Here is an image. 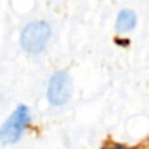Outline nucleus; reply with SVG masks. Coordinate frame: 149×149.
I'll use <instances>...</instances> for the list:
<instances>
[{"label":"nucleus","instance_id":"nucleus-5","mask_svg":"<svg viewBox=\"0 0 149 149\" xmlns=\"http://www.w3.org/2000/svg\"><path fill=\"white\" fill-rule=\"evenodd\" d=\"M101 149H131V148H127L123 144H118V143L114 141H106Z\"/></svg>","mask_w":149,"mask_h":149},{"label":"nucleus","instance_id":"nucleus-2","mask_svg":"<svg viewBox=\"0 0 149 149\" xmlns=\"http://www.w3.org/2000/svg\"><path fill=\"white\" fill-rule=\"evenodd\" d=\"M50 34L51 30L46 22L43 21L31 22L24 29L21 34V45L30 54H39L46 47Z\"/></svg>","mask_w":149,"mask_h":149},{"label":"nucleus","instance_id":"nucleus-1","mask_svg":"<svg viewBox=\"0 0 149 149\" xmlns=\"http://www.w3.org/2000/svg\"><path fill=\"white\" fill-rule=\"evenodd\" d=\"M30 122V113L26 106H18L15 113L8 118V120L0 128V143L13 144L18 141Z\"/></svg>","mask_w":149,"mask_h":149},{"label":"nucleus","instance_id":"nucleus-3","mask_svg":"<svg viewBox=\"0 0 149 149\" xmlns=\"http://www.w3.org/2000/svg\"><path fill=\"white\" fill-rule=\"evenodd\" d=\"M49 100L52 105H64L72 94V81L64 71H59L51 77L49 85Z\"/></svg>","mask_w":149,"mask_h":149},{"label":"nucleus","instance_id":"nucleus-4","mask_svg":"<svg viewBox=\"0 0 149 149\" xmlns=\"http://www.w3.org/2000/svg\"><path fill=\"white\" fill-rule=\"evenodd\" d=\"M135 25H136V15L132 10L124 9L118 15V18H116V29H118V31H120V33L128 31L131 29H134Z\"/></svg>","mask_w":149,"mask_h":149}]
</instances>
